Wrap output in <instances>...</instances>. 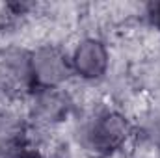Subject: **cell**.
<instances>
[{"label": "cell", "instance_id": "3", "mask_svg": "<svg viewBox=\"0 0 160 158\" xmlns=\"http://www.w3.org/2000/svg\"><path fill=\"white\" fill-rule=\"evenodd\" d=\"M77 102L65 87L38 89L26 99V121L32 130L52 132L71 117Z\"/></svg>", "mask_w": 160, "mask_h": 158}, {"label": "cell", "instance_id": "2", "mask_svg": "<svg viewBox=\"0 0 160 158\" xmlns=\"http://www.w3.org/2000/svg\"><path fill=\"white\" fill-rule=\"evenodd\" d=\"M28 67L32 93L38 89L65 87L73 78L69 52L56 43H39L28 48Z\"/></svg>", "mask_w": 160, "mask_h": 158}, {"label": "cell", "instance_id": "4", "mask_svg": "<svg viewBox=\"0 0 160 158\" xmlns=\"http://www.w3.org/2000/svg\"><path fill=\"white\" fill-rule=\"evenodd\" d=\"M69 60L73 77L88 84H95L106 78L112 63V52L102 37L84 36L73 45Z\"/></svg>", "mask_w": 160, "mask_h": 158}, {"label": "cell", "instance_id": "1", "mask_svg": "<svg viewBox=\"0 0 160 158\" xmlns=\"http://www.w3.org/2000/svg\"><path fill=\"white\" fill-rule=\"evenodd\" d=\"M136 140V126L121 108L102 106L93 110L82 128V145L93 158H114Z\"/></svg>", "mask_w": 160, "mask_h": 158}, {"label": "cell", "instance_id": "5", "mask_svg": "<svg viewBox=\"0 0 160 158\" xmlns=\"http://www.w3.org/2000/svg\"><path fill=\"white\" fill-rule=\"evenodd\" d=\"M145 19L160 37V2H151L145 6Z\"/></svg>", "mask_w": 160, "mask_h": 158}]
</instances>
